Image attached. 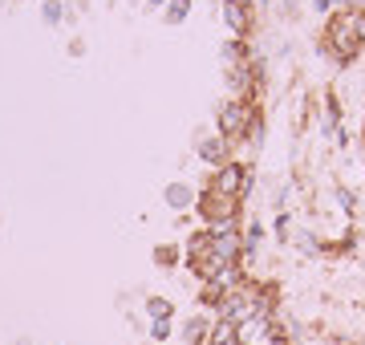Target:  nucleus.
I'll use <instances>...</instances> for the list:
<instances>
[{
    "instance_id": "24",
    "label": "nucleus",
    "mask_w": 365,
    "mask_h": 345,
    "mask_svg": "<svg viewBox=\"0 0 365 345\" xmlns=\"http://www.w3.org/2000/svg\"><path fill=\"white\" fill-rule=\"evenodd\" d=\"M143 4H146V9H167L170 0H143Z\"/></svg>"
},
{
    "instance_id": "3",
    "label": "nucleus",
    "mask_w": 365,
    "mask_h": 345,
    "mask_svg": "<svg viewBox=\"0 0 365 345\" xmlns=\"http://www.w3.org/2000/svg\"><path fill=\"white\" fill-rule=\"evenodd\" d=\"M260 114V102H244V98H227L220 110H215V130L227 138V143H244L248 138V126L252 118Z\"/></svg>"
},
{
    "instance_id": "7",
    "label": "nucleus",
    "mask_w": 365,
    "mask_h": 345,
    "mask_svg": "<svg viewBox=\"0 0 365 345\" xmlns=\"http://www.w3.org/2000/svg\"><path fill=\"white\" fill-rule=\"evenodd\" d=\"M195 200H199V191L187 183V179H175V183L163 187V203H167L170 212H187V207H191Z\"/></svg>"
},
{
    "instance_id": "14",
    "label": "nucleus",
    "mask_w": 365,
    "mask_h": 345,
    "mask_svg": "<svg viewBox=\"0 0 365 345\" xmlns=\"http://www.w3.org/2000/svg\"><path fill=\"white\" fill-rule=\"evenodd\" d=\"M288 244H292V248H300L304 256H317V252H321V240H317L313 232H304V227H300V232H292V236H288Z\"/></svg>"
},
{
    "instance_id": "8",
    "label": "nucleus",
    "mask_w": 365,
    "mask_h": 345,
    "mask_svg": "<svg viewBox=\"0 0 365 345\" xmlns=\"http://www.w3.org/2000/svg\"><path fill=\"white\" fill-rule=\"evenodd\" d=\"M252 57V41H244V37H227L220 45V61H223V69H235V66H244Z\"/></svg>"
},
{
    "instance_id": "20",
    "label": "nucleus",
    "mask_w": 365,
    "mask_h": 345,
    "mask_svg": "<svg viewBox=\"0 0 365 345\" xmlns=\"http://www.w3.org/2000/svg\"><path fill=\"white\" fill-rule=\"evenodd\" d=\"M337 203L345 215H357V191H349V187H337Z\"/></svg>"
},
{
    "instance_id": "27",
    "label": "nucleus",
    "mask_w": 365,
    "mask_h": 345,
    "mask_svg": "<svg viewBox=\"0 0 365 345\" xmlns=\"http://www.w3.org/2000/svg\"><path fill=\"white\" fill-rule=\"evenodd\" d=\"M227 345H244V341H227Z\"/></svg>"
},
{
    "instance_id": "9",
    "label": "nucleus",
    "mask_w": 365,
    "mask_h": 345,
    "mask_svg": "<svg viewBox=\"0 0 365 345\" xmlns=\"http://www.w3.org/2000/svg\"><path fill=\"white\" fill-rule=\"evenodd\" d=\"M211 333V313H191L182 321V345H207Z\"/></svg>"
},
{
    "instance_id": "28",
    "label": "nucleus",
    "mask_w": 365,
    "mask_h": 345,
    "mask_svg": "<svg viewBox=\"0 0 365 345\" xmlns=\"http://www.w3.org/2000/svg\"><path fill=\"white\" fill-rule=\"evenodd\" d=\"M130 4H143V0H130Z\"/></svg>"
},
{
    "instance_id": "13",
    "label": "nucleus",
    "mask_w": 365,
    "mask_h": 345,
    "mask_svg": "<svg viewBox=\"0 0 365 345\" xmlns=\"http://www.w3.org/2000/svg\"><path fill=\"white\" fill-rule=\"evenodd\" d=\"M227 341H235V325H232V321H220V317H211L207 345H227Z\"/></svg>"
},
{
    "instance_id": "15",
    "label": "nucleus",
    "mask_w": 365,
    "mask_h": 345,
    "mask_svg": "<svg viewBox=\"0 0 365 345\" xmlns=\"http://www.w3.org/2000/svg\"><path fill=\"white\" fill-rule=\"evenodd\" d=\"M191 4H195V0H170L167 9H163V16H167V25H182V21L191 16Z\"/></svg>"
},
{
    "instance_id": "10",
    "label": "nucleus",
    "mask_w": 365,
    "mask_h": 345,
    "mask_svg": "<svg viewBox=\"0 0 365 345\" xmlns=\"http://www.w3.org/2000/svg\"><path fill=\"white\" fill-rule=\"evenodd\" d=\"M187 268H191V272H195V277L207 284V280H220V272H223L227 264H223L215 252H207V256H195V260H187Z\"/></svg>"
},
{
    "instance_id": "18",
    "label": "nucleus",
    "mask_w": 365,
    "mask_h": 345,
    "mask_svg": "<svg viewBox=\"0 0 365 345\" xmlns=\"http://www.w3.org/2000/svg\"><path fill=\"white\" fill-rule=\"evenodd\" d=\"M41 13H45V25H61L66 21V4L61 0H41Z\"/></svg>"
},
{
    "instance_id": "25",
    "label": "nucleus",
    "mask_w": 365,
    "mask_h": 345,
    "mask_svg": "<svg viewBox=\"0 0 365 345\" xmlns=\"http://www.w3.org/2000/svg\"><path fill=\"white\" fill-rule=\"evenodd\" d=\"M268 4H272V0H256V9H268Z\"/></svg>"
},
{
    "instance_id": "21",
    "label": "nucleus",
    "mask_w": 365,
    "mask_h": 345,
    "mask_svg": "<svg viewBox=\"0 0 365 345\" xmlns=\"http://www.w3.org/2000/svg\"><path fill=\"white\" fill-rule=\"evenodd\" d=\"M272 232L280 236V244H284V240L292 236V215H288V212H280V215L272 220Z\"/></svg>"
},
{
    "instance_id": "23",
    "label": "nucleus",
    "mask_w": 365,
    "mask_h": 345,
    "mask_svg": "<svg viewBox=\"0 0 365 345\" xmlns=\"http://www.w3.org/2000/svg\"><path fill=\"white\" fill-rule=\"evenodd\" d=\"M317 13H337V0H313Z\"/></svg>"
},
{
    "instance_id": "22",
    "label": "nucleus",
    "mask_w": 365,
    "mask_h": 345,
    "mask_svg": "<svg viewBox=\"0 0 365 345\" xmlns=\"http://www.w3.org/2000/svg\"><path fill=\"white\" fill-rule=\"evenodd\" d=\"M280 16L297 21V16H300V0H280Z\"/></svg>"
},
{
    "instance_id": "6",
    "label": "nucleus",
    "mask_w": 365,
    "mask_h": 345,
    "mask_svg": "<svg viewBox=\"0 0 365 345\" xmlns=\"http://www.w3.org/2000/svg\"><path fill=\"white\" fill-rule=\"evenodd\" d=\"M211 252L220 256L223 264H244V232H220V236H211Z\"/></svg>"
},
{
    "instance_id": "4",
    "label": "nucleus",
    "mask_w": 365,
    "mask_h": 345,
    "mask_svg": "<svg viewBox=\"0 0 365 345\" xmlns=\"http://www.w3.org/2000/svg\"><path fill=\"white\" fill-rule=\"evenodd\" d=\"M207 187L215 191V195H227V200H248V191L256 187V171L232 159V163H223V167L211 171V183Z\"/></svg>"
},
{
    "instance_id": "12",
    "label": "nucleus",
    "mask_w": 365,
    "mask_h": 345,
    "mask_svg": "<svg viewBox=\"0 0 365 345\" xmlns=\"http://www.w3.org/2000/svg\"><path fill=\"white\" fill-rule=\"evenodd\" d=\"M143 313H146V321H175V305H170L167 297H146Z\"/></svg>"
},
{
    "instance_id": "17",
    "label": "nucleus",
    "mask_w": 365,
    "mask_h": 345,
    "mask_svg": "<svg viewBox=\"0 0 365 345\" xmlns=\"http://www.w3.org/2000/svg\"><path fill=\"white\" fill-rule=\"evenodd\" d=\"M179 260H182V252L175 248V244H158L155 248V264L158 268H179Z\"/></svg>"
},
{
    "instance_id": "2",
    "label": "nucleus",
    "mask_w": 365,
    "mask_h": 345,
    "mask_svg": "<svg viewBox=\"0 0 365 345\" xmlns=\"http://www.w3.org/2000/svg\"><path fill=\"white\" fill-rule=\"evenodd\" d=\"M199 220L207 227L211 236H220V232H240V200H227V195H215L211 187L199 191Z\"/></svg>"
},
{
    "instance_id": "11",
    "label": "nucleus",
    "mask_w": 365,
    "mask_h": 345,
    "mask_svg": "<svg viewBox=\"0 0 365 345\" xmlns=\"http://www.w3.org/2000/svg\"><path fill=\"white\" fill-rule=\"evenodd\" d=\"M321 130L325 134H337L341 130V98L333 90L325 93V110H321Z\"/></svg>"
},
{
    "instance_id": "26",
    "label": "nucleus",
    "mask_w": 365,
    "mask_h": 345,
    "mask_svg": "<svg viewBox=\"0 0 365 345\" xmlns=\"http://www.w3.org/2000/svg\"><path fill=\"white\" fill-rule=\"evenodd\" d=\"M341 4H349V0H337V9H341Z\"/></svg>"
},
{
    "instance_id": "1",
    "label": "nucleus",
    "mask_w": 365,
    "mask_h": 345,
    "mask_svg": "<svg viewBox=\"0 0 365 345\" xmlns=\"http://www.w3.org/2000/svg\"><path fill=\"white\" fill-rule=\"evenodd\" d=\"M361 49H365V4L361 0H349V4H341L337 13L325 16L317 53L325 57V61H333L337 69H345L357 61Z\"/></svg>"
},
{
    "instance_id": "5",
    "label": "nucleus",
    "mask_w": 365,
    "mask_h": 345,
    "mask_svg": "<svg viewBox=\"0 0 365 345\" xmlns=\"http://www.w3.org/2000/svg\"><path fill=\"white\" fill-rule=\"evenodd\" d=\"M195 155L207 163L211 171H215V167H223V163H232V143H227L220 130H215V134H211V130H199V134H195Z\"/></svg>"
},
{
    "instance_id": "19",
    "label": "nucleus",
    "mask_w": 365,
    "mask_h": 345,
    "mask_svg": "<svg viewBox=\"0 0 365 345\" xmlns=\"http://www.w3.org/2000/svg\"><path fill=\"white\" fill-rule=\"evenodd\" d=\"M150 341L155 345H163V341H170V333H175V325H170V321H150Z\"/></svg>"
},
{
    "instance_id": "16",
    "label": "nucleus",
    "mask_w": 365,
    "mask_h": 345,
    "mask_svg": "<svg viewBox=\"0 0 365 345\" xmlns=\"http://www.w3.org/2000/svg\"><path fill=\"white\" fill-rule=\"evenodd\" d=\"M211 252V232L203 227V232H195V236L187 240V260H195V256H207Z\"/></svg>"
}]
</instances>
